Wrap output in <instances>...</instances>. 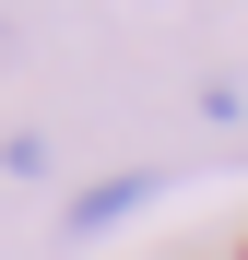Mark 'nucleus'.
<instances>
[{"instance_id": "f257e3e1", "label": "nucleus", "mask_w": 248, "mask_h": 260, "mask_svg": "<svg viewBox=\"0 0 248 260\" xmlns=\"http://www.w3.org/2000/svg\"><path fill=\"white\" fill-rule=\"evenodd\" d=\"M154 201V178H107V189H83L71 201V237H95V225H118V213H142Z\"/></svg>"}, {"instance_id": "f03ea898", "label": "nucleus", "mask_w": 248, "mask_h": 260, "mask_svg": "<svg viewBox=\"0 0 248 260\" xmlns=\"http://www.w3.org/2000/svg\"><path fill=\"white\" fill-rule=\"evenodd\" d=\"M0 59H12V24H0Z\"/></svg>"}]
</instances>
